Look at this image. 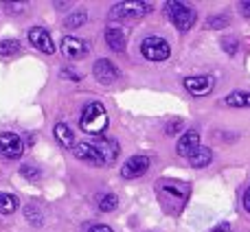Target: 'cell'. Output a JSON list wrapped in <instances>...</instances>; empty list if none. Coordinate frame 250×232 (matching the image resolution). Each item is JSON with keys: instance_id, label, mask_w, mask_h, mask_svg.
Wrapping results in <instances>:
<instances>
[{"instance_id": "obj_29", "label": "cell", "mask_w": 250, "mask_h": 232, "mask_svg": "<svg viewBox=\"0 0 250 232\" xmlns=\"http://www.w3.org/2000/svg\"><path fill=\"white\" fill-rule=\"evenodd\" d=\"M213 232H233V228H230L229 224H220V226H217V228L213 230Z\"/></svg>"}, {"instance_id": "obj_25", "label": "cell", "mask_w": 250, "mask_h": 232, "mask_svg": "<svg viewBox=\"0 0 250 232\" xmlns=\"http://www.w3.org/2000/svg\"><path fill=\"white\" fill-rule=\"evenodd\" d=\"M239 11H242L244 18H250V0H244V2H239Z\"/></svg>"}, {"instance_id": "obj_22", "label": "cell", "mask_w": 250, "mask_h": 232, "mask_svg": "<svg viewBox=\"0 0 250 232\" xmlns=\"http://www.w3.org/2000/svg\"><path fill=\"white\" fill-rule=\"evenodd\" d=\"M226 24H229L226 16H211L207 22V29H220V26H226Z\"/></svg>"}, {"instance_id": "obj_19", "label": "cell", "mask_w": 250, "mask_h": 232, "mask_svg": "<svg viewBox=\"0 0 250 232\" xmlns=\"http://www.w3.org/2000/svg\"><path fill=\"white\" fill-rule=\"evenodd\" d=\"M86 20H88V13L86 11H73L64 20V26H66V29H77V26L86 24Z\"/></svg>"}, {"instance_id": "obj_12", "label": "cell", "mask_w": 250, "mask_h": 232, "mask_svg": "<svg viewBox=\"0 0 250 232\" xmlns=\"http://www.w3.org/2000/svg\"><path fill=\"white\" fill-rule=\"evenodd\" d=\"M198 147H200V134L195 132V129H189V132H185L180 136V140H178V145H176V151L182 158H191V155L198 151Z\"/></svg>"}, {"instance_id": "obj_4", "label": "cell", "mask_w": 250, "mask_h": 232, "mask_svg": "<svg viewBox=\"0 0 250 232\" xmlns=\"http://www.w3.org/2000/svg\"><path fill=\"white\" fill-rule=\"evenodd\" d=\"M149 11H151V2H141V0L117 2L110 9V18H117V20H138V18L147 16Z\"/></svg>"}, {"instance_id": "obj_21", "label": "cell", "mask_w": 250, "mask_h": 232, "mask_svg": "<svg viewBox=\"0 0 250 232\" xmlns=\"http://www.w3.org/2000/svg\"><path fill=\"white\" fill-rule=\"evenodd\" d=\"M24 215H26V219H29L33 226H40V224H42V213H40V208L33 206V204H29V206L24 208Z\"/></svg>"}, {"instance_id": "obj_20", "label": "cell", "mask_w": 250, "mask_h": 232, "mask_svg": "<svg viewBox=\"0 0 250 232\" xmlns=\"http://www.w3.org/2000/svg\"><path fill=\"white\" fill-rule=\"evenodd\" d=\"M16 208H18V202L13 195L0 193V213L2 215H11V213H16Z\"/></svg>"}, {"instance_id": "obj_10", "label": "cell", "mask_w": 250, "mask_h": 232, "mask_svg": "<svg viewBox=\"0 0 250 232\" xmlns=\"http://www.w3.org/2000/svg\"><path fill=\"white\" fill-rule=\"evenodd\" d=\"M62 53H64L68 59H83L88 55V44L83 39L75 38V35H66L62 39Z\"/></svg>"}, {"instance_id": "obj_18", "label": "cell", "mask_w": 250, "mask_h": 232, "mask_svg": "<svg viewBox=\"0 0 250 232\" xmlns=\"http://www.w3.org/2000/svg\"><path fill=\"white\" fill-rule=\"evenodd\" d=\"M97 206H99L101 213H110L119 206V199L114 193H104V195H99V199H97Z\"/></svg>"}, {"instance_id": "obj_2", "label": "cell", "mask_w": 250, "mask_h": 232, "mask_svg": "<svg viewBox=\"0 0 250 232\" xmlns=\"http://www.w3.org/2000/svg\"><path fill=\"white\" fill-rule=\"evenodd\" d=\"M79 125H82V129L86 134H90V136H101L110 125V118H108V112H105L104 103H99V101L88 103L82 112Z\"/></svg>"}, {"instance_id": "obj_26", "label": "cell", "mask_w": 250, "mask_h": 232, "mask_svg": "<svg viewBox=\"0 0 250 232\" xmlns=\"http://www.w3.org/2000/svg\"><path fill=\"white\" fill-rule=\"evenodd\" d=\"M88 232H114L110 226H104V224H97V226H90V230Z\"/></svg>"}, {"instance_id": "obj_23", "label": "cell", "mask_w": 250, "mask_h": 232, "mask_svg": "<svg viewBox=\"0 0 250 232\" xmlns=\"http://www.w3.org/2000/svg\"><path fill=\"white\" fill-rule=\"evenodd\" d=\"M20 175H24L26 180H38L40 171L35 167H29V164H24V167H20Z\"/></svg>"}, {"instance_id": "obj_14", "label": "cell", "mask_w": 250, "mask_h": 232, "mask_svg": "<svg viewBox=\"0 0 250 232\" xmlns=\"http://www.w3.org/2000/svg\"><path fill=\"white\" fill-rule=\"evenodd\" d=\"M53 132H55L57 142H62L64 147H70V149L75 147V134H73V129H70L66 123H57Z\"/></svg>"}, {"instance_id": "obj_3", "label": "cell", "mask_w": 250, "mask_h": 232, "mask_svg": "<svg viewBox=\"0 0 250 232\" xmlns=\"http://www.w3.org/2000/svg\"><path fill=\"white\" fill-rule=\"evenodd\" d=\"M165 13L169 16V20L173 22L178 31H189L195 24V18H198L195 9H191L187 2H176V0H169L165 4Z\"/></svg>"}, {"instance_id": "obj_5", "label": "cell", "mask_w": 250, "mask_h": 232, "mask_svg": "<svg viewBox=\"0 0 250 232\" xmlns=\"http://www.w3.org/2000/svg\"><path fill=\"white\" fill-rule=\"evenodd\" d=\"M141 53H143V57L149 61H165L171 55V48H169V44L165 42L163 38L149 35V38H145L141 42Z\"/></svg>"}, {"instance_id": "obj_13", "label": "cell", "mask_w": 250, "mask_h": 232, "mask_svg": "<svg viewBox=\"0 0 250 232\" xmlns=\"http://www.w3.org/2000/svg\"><path fill=\"white\" fill-rule=\"evenodd\" d=\"M105 42H108V46L112 48V51H117V53L125 51V46H127L125 33L119 29V26H108V29H105Z\"/></svg>"}, {"instance_id": "obj_16", "label": "cell", "mask_w": 250, "mask_h": 232, "mask_svg": "<svg viewBox=\"0 0 250 232\" xmlns=\"http://www.w3.org/2000/svg\"><path fill=\"white\" fill-rule=\"evenodd\" d=\"M189 160H191V164H193V167H198V169L200 167H207V164L213 160V151L207 149V147H198V151H195Z\"/></svg>"}, {"instance_id": "obj_9", "label": "cell", "mask_w": 250, "mask_h": 232, "mask_svg": "<svg viewBox=\"0 0 250 232\" xmlns=\"http://www.w3.org/2000/svg\"><path fill=\"white\" fill-rule=\"evenodd\" d=\"M215 86V79L211 75H195V77H187L185 79V88L195 97H204L213 90Z\"/></svg>"}, {"instance_id": "obj_27", "label": "cell", "mask_w": 250, "mask_h": 232, "mask_svg": "<svg viewBox=\"0 0 250 232\" xmlns=\"http://www.w3.org/2000/svg\"><path fill=\"white\" fill-rule=\"evenodd\" d=\"M180 129H182V123L178 120V123H171V125H169V127H167V134H176V132H180Z\"/></svg>"}, {"instance_id": "obj_7", "label": "cell", "mask_w": 250, "mask_h": 232, "mask_svg": "<svg viewBox=\"0 0 250 232\" xmlns=\"http://www.w3.org/2000/svg\"><path fill=\"white\" fill-rule=\"evenodd\" d=\"M29 42H31V46L33 48L46 53V55H53V53H55L53 38H51V33H48L44 26H33V29H29Z\"/></svg>"}, {"instance_id": "obj_17", "label": "cell", "mask_w": 250, "mask_h": 232, "mask_svg": "<svg viewBox=\"0 0 250 232\" xmlns=\"http://www.w3.org/2000/svg\"><path fill=\"white\" fill-rule=\"evenodd\" d=\"M20 51H22L20 39L9 38V39H2V42H0V55L2 57H13V55H18Z\"/></svg>"}, {"instance_id": "obj_28", "label": "cell", "mask_w": 250, "mask_h": 232, "mask_svg": "<svg viewBox=\"0 0 250 232\" xmlns=\"http://www.w3.org/2000/svg\"><path fill=\"white\" fill-rule=\"evenodd\" d=\"M242 202H244V208H246V211L250 213V186L246 189V193H244V199H242Z\"/></svg>"}, {"instance_id": "obj_11", "label": "cell", "mask_w": 250, "mask_h": 232, "mask_svg": "<svg viewBox=\"0 0 250 232\" xmlns=\"http://www.w3.org/2000/svg\"><path fill=\"white\" fill-rule=\"evenodd\" d=\"M92 75H95V79L99 83L110 86V83H114L119 79V68L110 59H99L95 64V68H92Z\"/></svg>"}, {"instance_id": "obj_1", "label": "cell", "mask_w": 250, "mask_h": 232, "mask_svg": "<svg viewBox=\"0 0 250 232\" xmlns=\"http://www.w3.org/2000/svg\"><path fill=\"white\" fill-rule=\"evenodd\" d=\"M73 154L82 162H88L92 167H104V164L114 162V158L119 155V145L117 140H108V138L86 140V142H77L73 147Z\"/></svg>"}, {"instance_id": "obj_24", "label": "cell", "mask_w": 250, "mask_h": 232, "mask_svg": "<svg viewBox=\"0 0 250 232\" xmlns=\"http://www.w3.org/2000/svg\"><path fill=\"white\" fill-rule=\"evenodd\" d=\"M222 48H224L226 53H229V55H235V53H237V39L235 38H224L222 39Z\"/></svg>"}, {"instance_id": "obj_6", "label": "cell", "mask_w": 250, "mask_h": 232, "mask_svg": "<svg viewBox=\"0 0 250 232\" xmlns=\"http://www.w3.org/2000/svg\"><path fill=\"white\" fill-rule=\"evenodd\" d=\"M24 154V142L18 134L13 132H2L0 134V155L4 160H18Z\"/></svg>"}, {"instance_id": "obj_15", "label": "cell", "mask_w": 250, "mask_h": 232, "mask_svg": "<svg viewBox=\"0 0 250 232\" xmlns=\"http://www.w3.org/2000/svg\"><path fill=\"white\" fill-rule=\"evenodd\" d=\"M224 103L229 108H250V92H242V90L230 92L224 99Z\"/></svg>"}, {"instance_id": "obj_8", "label": "cell", "mask_w": 250, "mask_h": 232, "mask_svg": "<svg viewBox=\"0 0 250 232\" xmlns=\"http://www.w3.org/2000/svg\"><path fill=\"white\" fill-rule=\"evenodd\" d=\"M147 169H149V158L147 155H132L121 167V175L125 180H134V177H141L143 173H147Z\"/></svg>"}]
</instances>
